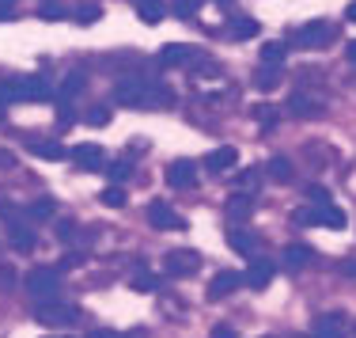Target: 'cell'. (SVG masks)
Segmentation results:
<instances>
[{
	"label": "cell",
	"mask_w": 356,
	"mask_h": 338,
	"mask_svg": "<svg viewBox=\"0 0 356 338\" xmlns=\"http://www.w3.org/2000/svg\"><path fill=\"white\" fill-rule=\"evenodd\" d=\"M114 99L122 107H133V111H167V107H175V91H167L163 84H156V80H144V76H125V80H118Z\"/></svg>",
	"instance_id": "obj_1"
},
{
	"label": "cell",
	"mask_w": 356,
	"mask_h": 338,
	"mask_svg": "<svg viewBox=\"0 0 356 338\" xmlns=\"http://www.w3.org/2000/svg\"><path fill=\"white\" fill-rule=\"evenodd\" d=\"M23 285H27L31 297L38 300H49L61 293V266H35L27 277H23Z\"/></svg>",
	"instance_id": "obj_2"
},
{
	"label": "cell",
	"mask_w": 356,
	"mask_h": 338,
	"mask_svg": "<svg viewBox=\"0 0 356 338\" xmlns=\"http://www.w3.org/2000/svg\"><path fill=\"white\" fill-rule=\"evenodd\" d=\"M296 42H300L303 49H322V46H330V42H334V23H330V20H311V23H303V27L296 31Z\"/></svg>",
	"instance_id": "obj_3"
},
{
	"label": "cell",
	"mask_w": 356,
	"mask_h": 338,
	"mask_svg": "<svg viewBox=\"0 0 356 338\" xmlns=\"http://www.w3.org/2000/svg\"><path fill=\"white\" fill-rule=\"evenodd\" d=\"M163 270H167L171 277H190V274H197V270H201V255H197V251H190V247L167 251Z\"/></svg>",
	"instance_id": "obj_4"
},
{
	"label": "cell",
	"mask_w": 356,
	"mask_h": 338,
	"mask_svg": "<svg viewBox=\"0 0 356 338\" xmlns=\"http://www.w3.org/2000/svg\"><path fill=\"white\" fill-rule=\"evenodd\" d=\"M35 319H38L42 327H72L76 323V308H69V304H57V300H46L35 312Z\"/></svg>",
	"instance_id": "obj_5"
},
{
	"label": "cell",
	"mask_w": 356,
	"mask_h": 338,
	"mask_svg": "<svg viewBox=\"0 0 356 338\" xmlns=\"http://www.w3.org/2000/svg\"><path fill=\"white\" fill-rule=\"evenodd\" d=\"M148 224L156 228V232H171V228H178V232H182V228H186V221L175 213L171 206H167L163 198H156V201L148 206Z\"/></svg>",
	"instance_id": "obj_6"
},
{
	"label": "cell",
	"mask_w": 356,
	"mask_h": 338,
	"mask_svg": "<svg viewBox=\"0 0 356 338\" xmlns=\"http://www.w3.org/2000/svg\"><path fill=\"white\" fill-rule=\"evenodd\" d=\"M193 183H197V164H193V160H175V164H167V187L190 190Z\"/></svg>",
	"instance_id": "obj_7"
},
{
	"label": "cell",
	"mask_w": 356,
	"mask_h": 338,
	"mask_svg": "<svg viewBox=\"0 0 356 338\" xmlns=\"http://www.w3.org/2000/svg\"><path fill=\"white\" fill-rule=\"evenodd\" d=\"M239 285H247L239 270H220L213 282H209V300H224V297H232V293L239 289Z\"/></svg>",
	"instance_id": "obj_8"
},
{
	"label": "cell",
	"mask_w": 356,
	"mask_h": 338,
	"mask_svg": "<svg viewBox=\"0 0 356 338\" xmlns=\"http://www.w3.org/2000/svg\"><path fill=\"white\" fill-rule=\"evenodd\" d=\"M284 111H288V114H296V118H322V111H326V107H322L315 95H303V91H292V95L284 99Z\"/></svg>",
	"instance_id": "obj_9"
},
{
	"label": "cell",
	"mask_w": 356,
	"mask_h": 338,
	"mask_svg": "<svg viewBox=\"0 0 356 338\" xmlns=\"http://www.w3.org/2000/svg\"><path fill=\"white\" fill-rule=\"evenodd\" d=\"M273 274H277V266L269 263V259H254V263L247 266V274H243V282H247V289L261 293L269 282H273Z\"/></svg>",
	"instance_id": "obj_10"
},
{
	"label": "cell",
	"mask_w": 356,
	"mask_h": 338,
	"mask_svg": "<svg viewBox=\"0 0 356 338\" xmlns=\"http://www.w3.org/2000/svg\"><path fill=\"white\" fill-rule=\"evenodd\" d=\"M19 99L23 103H46L49 99V80L46 76H19Z\"/></svg>",
	"instance_id": "obj_11"
},
{
	"label": "cell",
	"mask_w": 356,
	"mask_h": 338,
	"mask_svg": "<svg viewBox=\"0 0 356 338\" xmlns=\"http://www.w3.org/2000/svg\"><path fill=\"white\" fill-rule=\"evenodd\" d=\"M103 156H106V152L99 145H76L69 152V160L80 167V171H103Z\"/></svg>",
	"instance_id": "obj_12"
},
{
	"label": "cell",
	"mask_w": 356,
	"mask_h": 338,
	"mask_svg": "<svg viewBox=\"0 0 356 338\" xmlns=\"http://www.w3.org/2000/svg\"><path fill=\"white\" fill-rule=\"evenodd\" d=\"M159 61H163L167 69H182V65H193V61H197V49H193V46H182V42H171V46L159 49Z\"/></svg>",
	"instance_id": "obj_13"
},
{
	"label": "cell",
	"mask_w": 356,
	"mask_h": 338,
	"mask_svg": "<svg viewBox=\"0 0 356 338\" xmlns=\"http://www.w3.org/2000/svg\"><path fill=\"white\" fill-rule=\"evenodd\" d=\"M4 224H8V240H12L19 251H35L38 247V236H35V228H31V224L15 221V217H4Z\"/></svg>",
	"instance_id": "obj_14"
},
{
	"label": "cell",
	"mask_w": 356,
	"mask_h": 338,
	"mask_svg": "<svg viewBox=\"0 0 356 338\" xmlns=\"http://www.w3.org/2000/svg\"><path fill=\"white\" fill-rule=\"evenodd\" d=\"M235 164H239V152H235L232 145H220V148H213V152H209V156H205V167H209V171H232V167Z\"/></svg>",
	"instance_id": "obj_15"
},
{
	"label": "cell",
	"mask_w": 356,
	"mask_h": 338,
	"mask_svg": "<svg viewBox=\"0 0 356 338\" xmlns=\"http://www.w3.org/2000/svg\"><path fill=\"white\" fill-rule=\"evenodd\" d=\"M345 316L341 312H326V316L315 319V338H345Z\"/></svg>",
	"instance_id": "obj_16"
},
{
	"label": "cell",
	"mask_w": 356,
	"mask_h": 338,
	"mask_svg": "<svg viewBox=\"0 0 356 338\" xmlns=\"http://www.w3.org/2000/svg\"><path fill=\"white\" fill-rule=\"evenodd\" d=\"M227 243H232L239 255H247V259L258 255V236H254L250 228H232V232H227Z\"/></svg>",
	"instance_id": "obj_17"
},
{
	"label": "cell",
	"mask_w": 356,
	"mask_h": 338,
	"mask_svg": "<svg viewBox=\"0 0 356 338\" xmlns=\"http://www.w3.org/2000/svg\"><path fill=\"white\" fill-rule=\"evenodd\" d=\"M27 152L38 160H49V164H57V160H69V152H65L57 141H27Z\"/></svg>",
	"instance_id": "obj_18"
},
{
	"label": "cell",
	"mask_w": 356,
	"mask_h": 338,
	"mask_svg": "<svg viewBox=\"0 0 356 338\" xmlns=\"http://www.w3.org/2000/svg\"><path fill=\"white\" fill-rule=\"evenodd\" d=\"M281 84V65H258L254 69V88L258 91H273Z\"/></svg>",
	"instance_id": "obj_19"
},
{
	"label": "cell",
	"mask_w": 356,
	"mask_h": 338,
	"mask_svg": "<svg viewBox=\"0 0 356 338\" xmlns=\"http://www.w3.org/2000/svg\"><path fill=\"white\" fill-rule=\"evenodd\" d=\"M227 35L239 38V42H247V38H254V35H261V27H258V20H250V15H239V20L227 23Z\"/></svg>",
	"instance_id": "obj_20"
},
{
	"label": "cell",
	"mask_w": 356,
	"mask_h": 338,
	"mask_svg": "<svg viewBox=\"0 0 356 338\" xmlns=\"http://www.w3.org/2000/svg\"><path fill=\"white\" fill-rule=\"evenodd\" d=\"M83 84H88V76H83L80 69H76V72H69V76H65V84H61V91H57V103H69V99L72 95H80V91H83Z\"/></svg>",
	"instance_id": "obj_21"
},
{
	"label": "cell",
	"mask_w": 356,
	"mask_h": 338,
	"mask_svg": "<svg viewBox=\"0 0 356 338\" xmlns=\"http://www.w3.org/2000/svg\"><path fill=\"white\" fill-rule=\"evenodd\" d=\"M266 175L273 183H292V160H288V156H269Z\"/></svg>",
	"instance_id": "obj_22"
},
{
	"label": "cell",
	"mask_w": 356,
	"mask_h": 338,
	"mask_svg": "<svg viewBox=\"0 0 356 338\" xmlns=\"http://www.w3.org/2000/svg\"><path fill=\"white\" fill-rule=\"evenodd\" d=\"M307 263H311V247H307V243H288V247H284V266L288 270H300Z\"/></svg>",
	"instance_id": "obj_23"
},
{
	"label": "cell",
	"mask_w": 356,
	"mask_h": 338,
	"mask_svg": "<svg viewBox=\"0 0 356 338\" xmlns=\"http://www.w3.org/2000/svg\"><path fill=\"white\" fill-rule=\"evenodd\" d=\"M224 209H227V217H232V221H247V217H250V209H254V201L247 198V194H232Z\"/></svg>",
	"instance_id": "obj_24"
},
{
	"label": "cell",
	"mask_w": 356,
	"mask_h": 338,
	"mask_svg": "<svg viewBox=\"0 0 356 338\" xmlns=\"http://www.w3.org/2000/svg\"><path fill=\"white\" fill-rule=\"evenodd\" d=\"M137 15L144 23H159L167 15V4L163 0H137Z\"/></svg>",
	"instance_id": "obj_25"
},
{
	"label": "cell",
	"mask_w": 356,
	"mask_h": 338,
	"mask_svg": "<svg viewBox=\"0 0 356 338\" xmlns=\"http://www.w3.org/2000/svg\"><path fill=\"white\" fill-rule=\"evenodd\" d=\"M27 213H31V221H49V217L57 213V201H54V198H38L35 206L27 209Z\"/></svg>",
	"instance_id": "obj_26"
},
{
	"label": "cell",
	"mask_w": 356,
	"mask_h": 338,
	"mask_svg": "<svg viewBox=\"0 0 356 338\" xmlns=\"http://www.w3.org/2000/svg\"><path fill=\"white\" fill-rule=\"evenodd\" d=\"M133 289H137V293H156V285H159V277L156 274H152V270H137V274H133Z\"/></svg>",
	"instance_id": "obj_27"
},
{
	"label": "cell",
	"mask_w": 356,
	"mask_h": 338,
	"mask_svg": "<svg viewBox=\"0 0 356 338\" xmlns=\"http://www.w3.org/2000/svg\"><path fill=\"white\" fill-rule=\"evenodd\" d=\"M201 8V0H171V15L175 20H193Z\"/></svg>",
	"instance_id": "obj_28"
},
{
	"label": "cell",
	"mask_w": 356,
	"mask_h": 338,
	"mask_svg": "<svg viewBox=\"0 0 356 338\" xmlns=\"http://www.w3.org/2000/svg\"><path fill=\"white\" fill-rule=\"evenodd\" d=\"M292 221H296V224H303V228H311V224H322V206H315V209H311V206L296 209V213H292Z\"/></svg>",
	"instance_id": "obj_29"
},
{
	"label": "cell",
	"mask_w": 356,
	"mask_h": 338,
	"mask_svg": "<svg viewBox=\"0 0 356 338\" xmlns=\"http://www.w3.org/2000/svg\"><path fill=\"white\" fill-rule=\"evenodd\" d=\"M129 175H133V164H129V160H114V164H110V187H122Z\"/></svg>",
	"instance_id": "obj_30"
},
{
	"label": "cell",
	"mask_w": 356,
	"mask_h": 338,
	"mask_svg": "<svg viewBox=\"0 0 356 338\" xmlns=\"http://www.w3.org/2000/svg\"><path fill=\"white\" fill-rule=\"evenodd\" d=\"M281 61H284L281 42H261V65H281Z\"/></svg>",
	"instance_id": "obj_31"
},
{
	"label": "cell",
	"mask_w": 356,
	"mask_h": 338,
	"mask_svg": "<svg viewBox=\"0 0 356 338\" xmlns=\"http://www.w3.org/2000/svg\"><path fill=\"white\" fill-rule=\"evenodd\" d=\"M65 15H69V12H65L61 4H54V0H46V4L38 8V20H46V23H61Z\"/></svg>",
	"instance_id": "obj_32"
},
{
	"label": "cell",
	"mask_w": 356,
	"mask_h": 338,
	"mask_svg": "<svg viewBox=\"0 0 356 338\" xmlns=\"http://www.w3.org/2000/svg\"><path fill=\"white\" fill-rule=\"evenodd\" d=\"M99 201H103L106 209H122L125 206V190L122 187H106L103 194H99Z\"/></svg>",
	"instance_id": "obj_33"
},
{
	"label": "cell",
	"mask_w": 356,
	"mask_h": 338,
	"mask_svg": "<svg viewBox=\"0 0 356 338\" xmlns=\"http://www.w3.org/2000/svg\"><path fill=\"white\" fill-rule=\"evenodd\" d=\"M83 122L95 125V130H103V125H110V107H91V111L83 114Z\"/></svg>",
	"instance_id": "obj_34"
},
{
	"label": "cell",
	"mask_w": 356,
	"mask_h": 338,
	"mask_svg": "<svg viewBox=\"0 0 356 338\" xmlns=\"http://www.w3.org/2000/svg\"><path fill=\"white\" fill-rule=\"evenodd\" d=\"M72 122H76V111L69 103H57V130H72Z\"/></svg>",
	"instance_id": "obj_35"
},
{
	"label": "cell",
	"mask_w": 356,
	"mask_h": 338,
	"mask_svg": "<svg viewBox=\"0 0 356 338\" xmlns=\"http://www.w3.org/2000/svg\"><path fill=\"white\" fill-rule=\"evenodd\" d=\"M99 15H103V8H99V4H83V8H76V23H95Z\"/></svg>",
	"instance_id": "obj_36"
},
{
	"label": "cell",
	"mask_w": 356,
	"mask_h": 338,
	"mask_svg": "<svg viewBox=\"0 0 356 338\" xmlns=\"http://www.w3.org/2000/svg\"><path fill=\"white\" fill-rule=\"evenodd\" d=\"M261 179V171H258V167H250V171H243L239 175V194H250L254 190V183H258Z\"/></svg>",
	"instance_id": "obj_37"
},
{
	"label": "cell",
	"mask_w": 356,
	"mask_h": 338,
	"mask_svg": "<svg viewBox=\"0 0 356 338\" xmlns=\"http://www.w3.org/2000/svg\"><path fill=\"white\" fill-rule=\"evenodd\" d=\"M254 118L266 122V130H273V125H277V111H273V107H254Z\"/></svg>",
	"instance_id": "obj_38"
},
{
	"label": "cell",
	"mask_w": 356,
	"mask_h": 338,
	"mask_svg": "<svg viewBox=\"0 0 356 338\" xmlns=\"http://www.w3.org/2000/svg\"><path fill=\"white\" fill-rule=\"evenodd\" d=\"M54 232H57V240H61V243H69L72 236H76V224H72V221H57Z\"/></svg>",
	"instance_id": "obj_39"
},
{
	"label": "cell",
	"mask_w": 356,
	"mask_h": 338,
	"mask_svg": "<svg viewBox=\"0 0 356 338\" xmlns=\"http://www.w3.org/2000/svg\"><path fill=\"white\" fill-rule=\"evenodd\" d=\"M307 198L315 201V206H330V190L326 187H307Z\"/></svg>",
	"instance_id": "obj_40"
},
{
	"label": "cell",
	"mask_w": 356,
	"mask_h": 338,
	"mask_svg": "<svg viewBox=\"0 0 356 338\" xmlns=\"http://www.w3.org/2000/svg\"><path fill=\"white\" fill-rule=\"evenodd\" d=\"M193 72L197 76H220V65L216 61H201V65H193Z\"/></svg>",
	"instance_id": "obj_41"
},
{
	"label": "cell",
	"mask_w": 356,
	"mask_h": 338,
	"mask_svg": "<svg viewBox=\"0 0 356 338\" xmlns=\"http://www.w3.org/2000/svg\"><path fill=\"white\" fill-rule=\"evenodd\" d=\"M209 338H239V335H235V327H227V323H216V327H213V335H209Z\"/></svg>",
	"instance_id": "obj_42"
},
{
	"label": "cell",
	"mask_w": 356,
	"mask_h": 338,
	"mask_svg": "<svg viewBox=\"0 0 356 338\" xmlns=\"http://www.w3.org/2000/svg\"><path fill=\"white\" fill-rule=\"evenodd\" d=\"M12 167H15V156L8 148H0V171H12Z\"/></svg>",
	"instance_id": "obj_43"
},
{
	"label": "cell",
	"mask_w": 356,
	"mask_h": 338,
	"mask_svg": "<svg viewBox=\"0 0 356 338\" xmlns=\"http://www.w3.org/2000/svg\"><path fill=\"white\" fill-rule=\"evenodd\" d=\"M72 266H83V255H65L61 259V270H72Z\"/></svg>",
	"instance_id": "obj_44"
},
{
	"label": "cell",
	"mask_w": 356,
	"mask_h": 338,
	"mask_svg": "<svg viewBox=\"0 0 356 338\" xmlns=\"http://www.w3.org/2000/svg\"><path fill=\"white\" fill-rule=\"evenodd\" d=\"M88 338H122L118 331H110V327H95V331H91Z\"/></svg>",
	"instance_id": "obj_45"
},
{
	"label": "cell",
	"mask_w": 356,
	"mask_h": 338,
	"mask_svg": "<svg viewBox=\"0 0 356 338\" xmlns=\"http://www.w3.org/2000/svg\"><path fill=\"white\" fill-rule=\"evenodd\" d=\"M345 57H349V61L356 65V38H349V42H345Z\"/></svg>",
	"instance_id": "obj_46"
},
{
	"label": "cell",
	"mask_w": 356,
	"mask_h": 338,
	"mask_svg": "<svg viewBox=\"0 0 356 338\" xmlns=\"http://www.w3.org/2000/svg\"><path fill=\"white\" fill-rule=\"evenodd\" d=\"M0 282H4V285H12V282H15V274H12V266H0Z\"/></svg>",
	"instance_id": "obj_47"
},
{
	"label": "cell",
	"mask_w": 356,
	"mask_h": 338,
	"mask_svg": "<svg viewBox=\"0 0 356 338\" xmlns=\"http://www.w3.org/2000/svg\"><path fill=\"white\" fill-rule=\"evenodd\" d=\"M337 270H341V274H356V259H345V263L337 266Z\"/></svg>",
	"instance_id": "obj_48"
},
{
	"label": "cell",
	"mask_w": 356,
	"mask_h": 338,
	"mask_svg": "<svg viewBox=\"0 0 356 338\" xmlns=\"http://www.w3.org/2000/svg\"><path fill=\"white\" fill-rule=\"evenodd\" d=\"M4 111H8V99H4V91H0V122H4Z\"/></svg>",
	"instance_id": "obj_49"
},
{
	"label": "cell",
	"mask_w": 356,
	"mask_h": 338,
	"mask_svg": "<svg viewBox=\"0 0 356 338\" xmlns=\"http://www.w3.org/2000/svg\"><path fill=\"white\" fill-rule=\"evenodd\" d=\"M345 15H349V20L356 23V0H353V4H349V8H345Z\"/></svg>",
	"instance_id": "obj_50"
},
{
	"label": "cell",
	"mask_w": 356,
	"mask_h": 338,
	"mask_svg": "<svg viewBox=\"0 0 356 338\" xmlns=\"http://www.w3.org/2000/svg\"><path fill=\"white\" fill-rule=\"evenodd\" d=\"M0 20H12V8H0Z\"/></svg>",
	"instance_id": "obj_51"
},
{
	"label": "cell",
	"mask_w": 356,
	"mask_h": 338,
	"mask_svg": "<svg viewBox=\"0 0 356 338\" xmlns=\"http://www.w3.org/2000/svg\"><path fill=\"white\" fill-rule=\"evenodd\" d=\"M15 4V0H0V8H12Z\"/></svg>",
	"instance_id": "obj_52"
},
{
	"label": "cell",
	"mask_w": 356,
	"mask_h": 338,
	"mask_svg": "<svg viewBox=\"0 0 356 338\" xmlns=\"http://www.w3.org/2000/svg\"><path fill=\"white\" fill-rule=\"evenodd\" d=\"M220 4H224V8H227V0H220Z\"/></svg>",
	"instance_id": "obj_53"
},
{
	"label": "cell",
	"mask_w": 356,
	"mask_h": 338,
	"mask_svg": "<svg viewBox=\"0 0 356 338\" xmlns=\"http://www.w3.org/2000/svg\"><path fill=\"white\" fill-rule=\"evenodd\" d=\"M292 338H303V335H292Z\"/></svg>",
	"instance_id": "obj_54"
},
{
	"label": "cell",
	"mask_w": 356,
	"mask_h": 338,
	"mask_svg": "<svg viewBox=\"0 0 356 338\" xmlns=\"http://www.w3.org/2000/svg\"><path fill=\"white\" fill-rule=\"evenodd\" d=\"M133 4H137V0H133Z\"/></svg>",
	"instance_id": "obj_55"
}]
</instances>
